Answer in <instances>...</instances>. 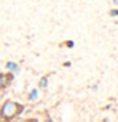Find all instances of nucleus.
<instances>
[{"label": "nucleus", "mask_w": 118, "mask_h": 122, "mask_svg": "<svg viewBox=\"0 0 118 122\" xmlns=\"http://www.w3.org/2000/svg\"><path fill=\"white\" fill-rule=\"evenodd\" d=\"M24 112V104L18 103L14 100H5L0 104V117L6 122H13Z\"/></svg>", "instance_id": "f257e3e1"}, {"label": "nucleus", "mask_w": 118, "mask_h": 122, "mask_svg": "<svg viewBox=\"0 0 118 122\" xmlns=\"http://www.w3.org/2000/svg\"><path fill=\"white\" fill-rule=\"evenodd\" d=\"M13 77H14V74L8 72V71H6V72H0V92L6 90L8 87L11 85Z\"/></svg>", "instance_id": "f03ea898"}, {"label": "nucleus", "mask_w": 118, "mask_h": 122, "mask_svg": "<svg viewBox=\"0 0 118 122\" xmlns=\"http://www.w3.org/2000/svg\"><path fill=\"white\" fill-rule=\"evenodd\" d=\"M50 77H51V74H45V76H42V77L38 79V84H37V88H38V90H45V88H48Z\"/></svg>", "instance_id": "7ed1b4c3"}, {"label": "nucleus", "mask_w": 118, "mask_h": 122, "mask_svg": "<svg viewBox=\"0 0 118 122\" xmlns=\"http://www.w3.org/2000/svg\"><path fill=\"white\" fill-rule=\"evenodd\" d=\"M5 69L11 74H18L19 72V63H16V61H6Z\"/></svg>", "instance_id": "20e7f679"}, {"label": "nucleus", "mask_w": 118, "mask_h": 122, "mask_svg": "<svg viewBox=\"0 0 118 122\" xmlns=\"http://www.w3.org/2000/svg\"><path fill=\"white\" fill-rule=\"evenodd\" d=\"M40 98V90L38 88H31L27 92V101H37Z\"/></svg>", "instance_id": "39448f33"}, {"label": "nucleus", "mask_w": 118, "mask_h": 122, "mask_svg": "<svg viewBox=\"0 0 118 122\" xmlns=\"http://www.w3.org/2000/svg\"><path fill=\"white\" fill-rule=\"evenodd\" d=\"M74 45H75V42L70 40V39H69V40H64V42L61 43V47H66V48H74Z\"/></svg>", "instance_id": "423d86ee"}, {"label": "nucleus", "mask_w": 118, "mask_h": 122, "mask_svg": "<svg viewBox=\"0 0 118 122\" xmlns=\"http://www.w3.org/2000/svg\"><path fill=\"white\" fill-rule=\"evenodd\" d=\"M109 16L110 18H118V8H112V10H109Z\"/></svg>", "instance_id": "0eeeda50"}, {"label": "nucleus", "mask_w": 118, "mask_h": 122, "mask_svg": "<svg viewBox=\"0 0 118 122\" xmlns=\"http://www.w3.org/2000/svg\"><path fill=\"white\" fill-rule=\"evenodd\" d=\"M19 122H38V119H35V117H27V119H21Z\"/></svg>", "instance_id": "6e6552de"}, {"label": "nucleus", "mask_w": 118, "mask_h": 122, "mask_svg": "<svg viewBox=\"0 0 118 122\" xmlns=\"http://www.w3.org/2000/svg\"><path fill=\"white\" fill-rule=\"evenodd\" d=\"M38 122H56V121H54V119H53V117L46 116V117H45V119H43V121H38Z\"/></svg>", "instance_id": "1a4fd4ad"}, {"label": "nucleus", "mask_w": 118, "mask_h": 122, "mask_svg": "<svg viewBox=\"0 0 118 122\" xmlns=\"http://www.w3.org/2000/svg\"><path fill=\"white\" fill-rule=\"evenodd\" d=\"M62 66H64V67H70V66H72V63H70V61H64Z\"/></svg>", "instance_id": "9d476101"}, {"label": "nucleus", "mask_w": 118, "mask_h": 122, "mask_svg": "<svg viewBox=\"0 0 118 122\" xmlns=\"http://www.w3.org/2000/svg\"><path fill=\"white\" fill-rule=\"evenodd\" d=\"M112 2H113V5H115V6L118 8V0H112Z\"/></svg>", "instance_id": "9b49d317"}, {"label": "nucleus", "mask_w": 118, "mask_h": 122, "mask_svg": "<svg viewBox=\"0 0 118 122\" xmlns=\"http://www.w3.org/2000/svg\"><path fill=\"white\" fill-rule=\"evenodd\" d=\"M0 122H6V121H3V119H2V117H0Z\"/></svg>", "instance_id": "f8f14e48"}]
</instances>
